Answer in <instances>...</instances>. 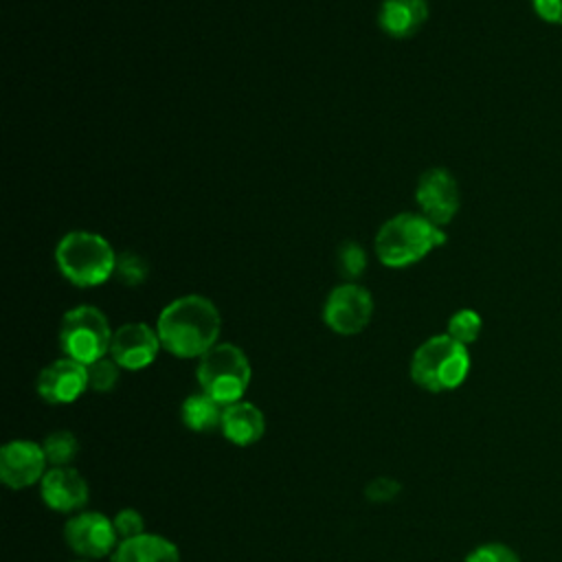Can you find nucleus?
<instances>
[{"label":"nucleus","instance_id":"f257e3e1","mask_svg":"<svg viewBox=\"0 0 562 562\" xmlns=\"http://www.w3.org/2000/svg\"><path fill=\"white\" fill-rule=\"evenodd\" d=\"M220 327L217 307L200 294H187L167 303L156 323L162 349L176 358H202L217 345Z\"/></svg>","mask_w":562,"mask_h":562},{"label":"nucleus","instance_id":"6e6552de","mask_svg":"<svg viewBox=\"0 0 562 562\" xmlns=\"http://www.w3.org/2000/svg\"><path fill=\"white\" fill-rule=\"evenodd\" d=\"M64 540L70 551L81 558L99 560L119 547V536L112 518L99 512H77L64 527Z\"/></svg>","mask_w":562,"mask_h":562},{"label":"nucleus","instance_id":"4be33fe9","mask_svg":"<svg viewBox=\"0 0 562 562\" xmlns=\"http://www.w3.org/2000/svg\"><path fill=\"white\" fill-rule=\"evenodd\" d=\"M338 268H340V274L347 277L349 281L360 277L364 266H367V257H364V250L360 248V244L356 241H345L340 248H338Z\"/></svg>","mask_w":562,"mask_h":562},{"label":"nucleus","instance_id":"4468645a","mask_svg":"<svg viewBox=\"0 0 562 562\" xmlns=\"http://www.w3.org/2000/svg\"><path fill=\"white\" fill-rule=\"evenodd\" d=\"M220 430L235 446H252L266 432V417L252 402L239 400L224 406Z\"/></svg>","mask_w":562,"mask_h":562},{"label":"nucleus","instance_id":"a211bd4d","mask_svg":"<svg viewBox=\"0 0 562 562\" xmlns=\"http://www.w3.org/2000/svg\"><path fill=\"white\" fill-rule=\"evenodd\" d=\"M42 448H44L48 468H64L75 461L79 452V441L68 430H55L46 435V439L42 441Z\"/></svg>","mask_w":562,"mask_h":562},{"label":"nucleus","instance_id":"6ab92c4d","mask_svg":"<svg viewBox=\"0 0 562 562\" xmlns=\"http://www.w3.org/2000/svg\"><path fill=\"white\" fill-rule=\"evenodd\" d=\"M481 329H483V321H481V316H479V312H474V310H459V312H454L452 316H450V321H448V336L450 338H454L457 342H461V345H470V342H474L476 338H479V334H481Z\"/></svg>","mask_w":562,"mask_h":562},{"label":"nucleus","instance_id":"20e7f679","mask_svg":"<svg viewBox=\"0 0 562 562\" xmlns=\"http://www.w3.org/2000/svg\"><path fill=\"white\" fill-rule=\"evenodd\" d=\"M116 257L105 237L90 231H72L55 248L59 272L79 288H92L114 277Z\"/></svg>","mask_w":562,"mask_h":562},{"label":"nucleus","instance_id":"f03ea898","mask_svg":"<svg viewBox=\"0 0 562 562\" xmlns=\"http://www.w3.org/2000/svg\"><path fill=\"white\" fill-rule=\"evenodd\" d=\"M441 244H446L441 226L422 213H400L380 226L375 255L389 268H406Z\"/></svg>","mask_w":562,"mask_h":562},{"label":"nucleus","instance_id":"7ed1b4c3","mask_svg":"<svg viewBox=\"0 0 562 562\" xmlns=\"http://www.w3.org/2000/svg\"><path fill=\"white\" fill-rule=\"evenodd\" d=\"M470 371L468 347L448 334L430 336L411 358V378L417 386L430 393L452 391L463 384Z\"/></svg>","mask_w":562,"mask_h":562},{"label":"nucleus","instance_id":"412c9836","mask_svg":"<svg viewBox=\"0 0 562 562\" xmlns=\"http://www.w3.org/2000/svg\"><path fill=\"white\" fill-rule=\"evenodd\" d=\"M149 266L147 261L136 255V252H123L116 257V268H114V277L125 283V285H138L147 279Z\"/></svg>","mask_w":562,"mask_h":562},{"label":"nucleus","instance_id":"9d476101","mask_svg":"<svg viewBox=\"0 0 562 562\" xmlns=\"http://www.w3.org/2000/svg\"><path fill=\"white\" fill-rule=\"evenodd\" d=\"M48 468L42 443L13 439L0 448V479L11 490H24L44 479Z\"/></svg>","mask_w":562,"mask_h":562},{"label":"nucleus","instance_id":"9b49d317","mask_svg":"<svg viewBox=\"0 0 562 562\" xmlns=\"http://www.w3.org/2000/svg\"><path fill=\"white\" fill-rule=\"evenodd\" d=\"M158 331L147 323H127L112 334L110 358L127 371H140L149 367L160 349Z\"/></svg>","mask_w":562,"mask_h":562},{"label":"nucleus","instance_id":"ddd939ff","mask_svg":"<svg viewBox=\"0 0 562 562\" xmlns=\"http://www.w3.org/2000/svg\"><path fill=\"white\" fill-rule=\"evenodd\" d=\"M40 494L48 509L59 514H77L88 503V483L77 468H48L40 481Z\"/></svg>","mask_w":562,"mask_h":562},{"label":"nucleus","instance_id":"5701e85b","mask_svg":"<svg viewBox=\"0 0 562 562\" xmlns=\"http://www.w3.org/2000/svg\"><path fill=\"white\" fill-rule=\"evenodd\" d=\"M465 562H520L518 553L503 542H485L472 549Z\"/></svg>","mask_w":562,"mask_h":562},{"label":"nucleus","instance_id":"423d86ee","mask_svg":"<svg viewBox=\"0 0 562 562\" xmlns=\"http://www.w3.org/2000/svg\"><path fill=\"white\" fill-rule=\"evenodd\" d=\"M112 329L101 310L94 305H77L64 314L59 327V347L66 358L90 364L110 353Z\"/></svg>","mask_w":562,"mask_h":562},{"label":"nucleus","instance_id":"a878e982","mask_svg":"<svg viewBox=\"0 0 562 562\" xmlns=\"http://www.w3.org/2000/svg\"><path fill=\"white\" fill-rule=\"evenodd\" d=\"M531 9L540 20L562 26V0H531Z\"/></svg>","mask_w":562,"mask_h":562},{"label":"nucleus","instance_id":"0eeeda50","mask_svg":"<svg viewBox=\"0 0 562 562\" xmlns=\"http://www.w3.org/2000/svg\"><path fill=\"white\" fill-rule=\"evenodd\" d=\"M373 314V296L367 288L347 281L334 288L323 305V321L325 325L340 334L351 336L362 331Z\"/></svg>","mask_w":562,"mask_h":562},{"label":"nucleus","instance_id":"2eb2a0df","mask_svg":"<svg viewBox=\"0 0 562 562\" xmlns=\"http://www.w3.org/2000/svg\"><path fill=\"white\" fill-rule=\"evenodd\" d=\"M428 20L426 0H384L380 4V29L397 40L415 35Z\"/></svg>","mask_w":562,"mask_h":562},{"label":"nucleus","instance_id":"aec40b11","mask_svg":"<svg viewBox=\"0 0 562 562\" xmlns=\"http://www.w3.org/2000/svg\"><path fill=\"white\" fill-rule=\"evenodd\" d=\"M86 369H88V389H92L97 393H108L119 382L121 367L112 358H99V360L86 364Z\"/></svg>","mask_w":562,"mask_h":562},{"label":"nucleus","instance_id":"dca6fc26","mask_svg":"<svg viewBox=\"0 0 562 562\" xmlns=\"http://www.w3.org/2000/svg\"><path fill=\"white\" fill-rule=\"evenodd\" d=\"M112 562H180V551L158 533H140L119 542Z\"/></svg>","mask_w":562,"mask_h":562},{"label":"nucleus","instance_id":"f3484780","mask_svg":"<svg viewBox=\"0 0 562 562\" xmlns=\"http://www.w3.org/2000/svg\"><path fill=\"white\" fill-rule=\"evenodd\" d=\"M224 404L206 395L204 391L191 393L180 406L182 424L193 432H211L222 426Z\"/></svg>","mask_w":562,"mask_h":562},{"label":"nucleus","instance_id":"39448f33","mask_svg":"<svg viewBox=\"0 0 562 562\" xmlns=\"http://www.w3.org/2000/svg\"><path fill=\"white\" fill-rule=\"evenodd\" d=\"M250 362L246 353L233 342H217L198 362L195 378L200 389L228 406L244 397L250 384Z\"/></svg>","mask_w":562,"mask_h":562},{"label":"nucleus","instance_id":"f8f14e48","mask_svg":"<svg viewBox=\"0 0 562 562\" xmlns=\"http://www.w3.org/2000/svg\"><path fill=\"white\" fill-rule=\"evenodd\" d=\"M86 389H88L86 364L66 356L46 364L35 380L37 395L48 404H70Z\"/></svg>","mask_w":562,"mask_h":562},{"label":"nucleus","instance_id":"b1692460","mask_svg":"<svg viewBox=\"0 0 562 562\" xmlns=\"http://www.w3.org/2000/svg\"><path fill=\"white\" fill-rule=\"evenodd\" d=\"M112 522H114V529H116L119 542H123V540H130V538H136V536H140V533H145V518H143L136 509H132V507L121 509V512L112 518Z\"/></svg>","mask_w":562,"mask_h":562},{"label":"nucleus","instance_id":"1a4fd4ad","mask_svg":"<svg viewBox=\"0 0 562 562\" xmlns=\"http://www.w3.org/2000/svg\"><path fill=\"white\" fill-rule=\"evenodd\" d=\"M415 200L422 215L437 226H446L459 211V184L448 169L432 167L419 176Z\"/></svg>","mask_w":562,"mask_h":562},{"label":"nucleus","instance_id":"393cba45","mask_svg":"<svg viewBox=\"0 0 562 562\" xmlns=\"http://www.w3.org/2000/svg\"><path fill=\"white\" fill-rule=\"evenodd\" d=\"M402 492V485L400 481H395L393 476H375L367 483L364 487V496L371 501V503H389L393 501L397 494Z\"/></svg>","mask_w":562,"mask_h":562}]
</instances>
